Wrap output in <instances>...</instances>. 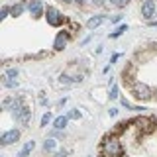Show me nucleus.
I'll use <instances>...</instances> for the list:
<instances>
[{
  "label": "nucleus",
  "mask_w": 157,
  "mask_h": 157,
  "mask_svg": "<svg viewBox=\"0 0 157 157\" xmlns=\"http://www.w3.org/2000/svg\"><path fill=\"white\" fill-rule=\"evenodd\" d=\"M102 155L104 157H122L124 155V147L116 136H108L102 141Z\"/></svg>",
  "instance_id": "f257e3e1"
},
{
  "label": "nucleus",
  "mask_w": 157,
  "mask_h": 157,
  "mask_svg": "<svg viewBox=\"0 0 157 157\" xmlns=\"http://www.w3.org/2000/svg\"><path fill=\"white\" fill-rule=\"evenodd\" d=\"M43 18L47 20V24L51 28H61L63 24H65V16L59 12L57 6H45V16Z\"/></svg>",
  "instance_id": "f03ea898"
},
{
  "label": "nucleus",
  "mask_w": 157,
  "mask_h": 157,
  "mask_svg": "<svg viewBox=\"0 0 157 157\" xmlns=\"http://www.w3.org/2000/svg\"><path fill=\"white\" fill-rule=\"evenodd\" d=\"M132 94L137 100H151L155 94V90H151V86H147L145 82H134L132 85Z\"/></svg>",
  "instance_id": "7ed1b4c3"
},
{
  "label": "nucleus",
  "mask_w": 157,
  "mask_h": 157,
  "mask_svg": "<svg viewBox=\"0 0 157 157\" xmlns=\"http://www.w3.org/2000/svg\"><path fill=\"white\" fill-rule=\"evenodd\" d=\"M140 12H141V18H144L145 22L153 20L155 14H157V2H155V0H144V2H141Z\"/></svg>",
  "instance_id": "20e7f679"
},
{
  "label": "nucleus",
  "mask_w": 157,
  "mask_h": 157,
  "mask_svg": "<svg viewBox=\"0 0 157 157\" xmlns=\"http://www.w3.org/2000/svg\"><path fill=\"white\" fill-rule=\"evenodd\" d=\"M24 2H26L28 12H29V16H32V18H41V16H45V6H43L41 0H24Z\"/></svg>",
  "instance_id": "39448f33"
},
{
  "label": "nucleus",
  "mask_w": 157,
  "mask_h": 157,
  "mask_svg": "<svg viewBox=\"0 0 157 157\" xmlns=\"http://www.w3.org/2000/svg\"><path fill=\"white\" fill-rule=\"evenodd\" d=\"M69 41H71V32H69V29H61V32H57V36H55L53 49H55V51H63Z\"/></svg>",
  "instance_id": "423d86ee"
},
{
  "label": "nucleus",
  "mask_w": 157,
  "mask_h": 157,
  "mask_svg": "<svg viewBox=\"0 0 157 157\" xmlns=\"http://www.w3.org/2000/svg\"><path fill=\"white\" fill-rule=\"evenodd\" d=\"M14 114V118H16V122L22 128H28V124H29V120H32V110H29V106H22L20 110H16V112H12Z\"/></svg>",
  "instance_id": "0eeeda50"
},
{
  "label": "nucleus",
  "mask_w": 157,
  "mask_h": 157,
  "mask_svg": "<svg viewBox=\"0 0 157 157\" xmlns=\"http://www.w3.org/2000/svg\"><path fill=\"white\" fill-rule=\"evenodd\" d=\"M20 140V130H8V132H4L2 137H0V145H12V144H16V141Z\"/></svg>",
  "instance_id": "6e6552de"
},
{
  "label": "nucleus",
  "mask_w": 157,
  "mask_h": 157,
  "mask_svg": "<svg viewBox=\"0 0 157 157\" xmlns=\"http://www.w3.org/2000/svg\"><path fill=\"white\" fill-rule=\"evenodd\" d=\"M104 22H106L104 14H94V16H90V18L86 20V28L88 29H96V28H100Z\"/></svg>",
  "instance_id": "1a4fd4ad"
},
{
  "label": "nucleus",
  "mask_w": 157,
  "mask_h": 157,
  "mask_svg": "<svg viewBox=\"0 0 157 157\" xmlns=\"http://www.w3.org/2000/svg\"><path fill=\"white\" fill-rule=\"evenodd\" d=\"M28 10V6H26V2L24 0H18L16 4H12L10 6V16H14V18H18V16H22L24 12Z\"/></svg>",
  "instance_id": "9d476101"
},
{
  "label": "nucleus",
  "mask_w": 157,
  "mask_h": 157,
  "mask_svg": "<svg viewBox=\"0 0 157 157\" xmlns=\"http://www.w3.org/2000/svg\"><path fill=\"white\" fill-rule=\"evenodd\" d=\"M67 124H69V118L67 116H57L55 120H53L51 128H53V130H65Z\"/></svg>",
  "instance_id": "9b49d317"
},
{
  "label": "nucleus",
  "mask_w": 157,
  "mask_h": 157,
  "mask_svg": "<svg viewBox=\"0 0 157 157\" xmlns=\"http://www.w3.org/2000/svg\"><path fill=\"white\" fill-rule=\"evenodd\" d=\"M33 147H36V141H33V140L26 141V145L22 147V151H20V153H18L16 157H28V155H29V153H32V151H33Z\"/></svg>",
  "instance_id": "f8f14e48"
},
{
  "label": "nucleus",
  "mask_w": 157,
  "mask_h": 157,
  "mask_svg": "<svg viewBox=\"0 0 157 157\" xmlns=\"http://www.w3.org/2000/svg\"><path fill=\"white\" fill-rule=\"evenodd\" d=\"M128 32V24H120L112 33H108V37H112V39H116V37H120V36H124V33Z\"/></svg>",
  "instance_id": "ddd939ff"
},
{
  "label": "nucleus",
  "mask_w": 157,
  "mask_h": 157,
  "mask_svg": "<svg viewBox=\"0 0 157 157\" xmlns=\"http://www.w3.org/2000/svg\"><path fill=\"white\" fill-rule=\"evenodd\" d=\"M57 149V140L55 137H47L43 141V151H55Z\"/></svg>",
  "instance_id": "4468645a"
},
{
  "label": "nucleus",
  "mask_w": 157,
  "mask_h": 157,
  "mask_svg": "<svg viewBox=\"0 0 157 157\" xmlns=\"http://www.w3.org/2000/svg\"><path fill=\"white\" fill-rule=\"evenodd\" d=\"M2 85L6 86V88H18L20 82H18V78H10V77L4 75V77H2Z\"/></svg>",
  "instance_id": "2eb2a0df"
},
{
  "label": "nucleus",
  "mask_w": 157,
  "mask_h": 157,
  "mask_svg": "<svg viewBox=\"0 0 157 157\" xmlns=\"http://www.w3.org/2000/svg\"><path fill=\"white\" fill-rule=\"evenodd\" d=\"M130 2H132V0H108V4H110V6H114V8H118V10L126 8Z\"/></svg>",
  "instance_id": "dca6fc26"
},
{
  "label": "nucleus",
  "mask_w": 157,
  "mask_h": 157,
  "mask_svg": "<svg viewBox=\"0 0 157 157\" xmlns=\"http://www.w3.org/2000/svg\"><path fill=\"white\" fill-rule=\"evenodd\" d=\"M49 124H53V116L49 114V112H45V114L41 116V128H47Z\"/></svg>",
  "instance_id": "f3484780"
},
{
  "label": "nucleus",
  "mask_w": 157,
  "mask_h": 157,
  "mask_svg": "<svg viewBox=\"0 0 157 157\" xmlns=\"http://www.w3.org/2000/svg\"><path fill=\"white\" fill-rule=\"evenodd\" d=\"M110 100H116V98H120V88H118V85H112L110 86Z\"/></svg>",
  "instance_id": "a211bd4d"
},
{
  "label": "nucleus",
  "mask_w": 157,
  "mask_h": 157,
  "mask_svg": "<svg viewBox=\"0 0 157 157\" xmlns=\"http://www.w3.org/2000/svg\"><path fill=\"white\" fill-rule=\"evenodd\" d=\"M67 118H69V120H78V118H81L78 108H75V110H69V112H67Z\"/></svg>",
  "instance_id": "6ab92c4d"
},
{
  "label": "nucleus",
  "mask_w": 157,
  "mask_h": 157,
  "mask_svg": "<svg viewBox=\"0 0 157 157\" xmlns=\"http://www.w3.org/2000/svg\"><path fill=\"white\" fill-rule=\"evenodd\" d=\"M120 104L126 108V110H134V104H132L130 100H126V98H120Z\"/></svg>",
  "instance_id": "aec40b11"
},
{
  "label": "nucleus",
  "mask_w": 157,
  "mask_h": 157,
  "mask_svg": "<svg viewBox=\"0 0 157 157\" xmlns=\"http://www.w3.org/2000/svg\"><path fill=\"white\" fill-rule=\"evenodd\" d=\"M51 137H55V140L65 137V130H55V132H51Z\"/></svg>",
  "instance_id": "412c9836"
},
{
  "label": "nucleus",
  "mask_w": 157,
  "mask_h": 157,
  "mask_svg": "<svg viewBox=\"0 0 157 157\" xmlns=\"http://www.w3.org/2000/svg\"><path fill=\"white\" fill-rule=\"evenodd\" d=\"M90 4H92V6H96V8H102V6H106V4H108V0H90Z\"/></svg>",
  "instance_id": "4be33fe9"
},
{
  "label": "nucleus",
  "mask_w": 157,
  "mask_h": 157,
  "mask_svg": "<svg viewBox=\"0 0 157 157\" xmlns=\"http://www.w3.org/2000/svg\"><path fill=\"white\" fill-rule=\"evenodd\" d=\"M6 77H10V78H18V69H8L6 73H4Z\"/></svg>",
  "instance_id": "5701e85b"
},
{
  "label": "nucleus",
  "mask_w": 157,
  "mask_h": 157,
  "mask_svg": "<svg viewBox=\"0 0 157 157\" xmlns=\"http://www.w3.org/2000/svg\"><path fill=\"white\" fill-rule=\"evenodd\" d=\"M110 18V24H120L122 22V14H114V16H108Z\"/></svg>",
  "instance_id": "b1692460"
},
{
  "label": "nucleus",
  "mask_w": 157,
  "mask_h": 157,
  "mask_svg": "<svg viewBox=\"0 0 157 157\" xmlns=\"http://www.w3.org/2000/svg\"><path fill=\"white\" fill-rule=\"evenodd\" d=\"M8 14H10V6H4L2 10H0V20H4Z\"/></svg>",
  "instance_id": "393cba45"
},
{
  "label": "nucleus",
  "mask_w": 157,
  "mask_h": 157,
  "mask_svg": "<svg viewBox=\"0 0 157 157\" xmlns=\"http://www.w3.org/2000/svg\"><path fill=\"white\" fill-rule=\"evenodd\" d=\"M59 81H61L63 85H73V78H69L67 75H61V78H59Z\"/></svg>",
  "instance_id": "a878e982"
},
{
  "label": "nucleus",
  "mask_w": 157,
  "mask_h": 157,
  "mask_svg": "<svg viewBox=\"0 0 157 157\" xmlns=\"http://www.w3.org/2000/svg\"><path fill=\"white\" fill-rule=\"evenodd\" d=\"M108 114H110V116H118V108H110V110H108Z\"/></svg>",
  "instance_id": "bb28decb"
},
{
  "label": "nucleus",
  "mask_w": 157,
  "mask_h": 157,
  "mask_svg": "<svg viewBox=\"0 0 157 157\" xmlns=\"http://www.w3.org/2000/svg\"><path fill=\"white\" fill-rule=\"evenodd\" d=\"M118 59H120V53H116V55H112V59H110V65H112V63H116Z\"/></svg>",
  "instance_id": "cd10ccee"
},
{
  "label": "nucleus",
  "mask_w": 157,
  "mask_h": 157,
  "mask_svg": "<svg viewBox=\"0 0 157 157\" xmlns=\"http://www.w3.org/2000/svg\"><path fill=\"white\" fill-rule=\"evenodd\" d=\"M86 2H88V0H75V4H77V6H85Z\"/></svg>",
  "instance_id": "c85d7f7f"
},
{
  "label": "nucleus",
  "mask_w": 157,
  "mask_h": 157,
  "mask_svg": "<svg viewBox=\"0 0 157 157\" xmlns=\"http://www.w3.org/2000/svg\"><path fill=\"white\" fill-rule=\"evenodd\" d=\"M65 155H67L65 149H63V151H57V153H55V157H65Z\"/></svg>",
  "instance_id": "c756f323"
},
{
  "label": "nucleus",
  "mask_w": 157,
  "mask_h": 157,
  "mask_svg": "<svg viewBox=\"0 0 157 157\" xmlns=\"http://www.w3.org/2000/svg\"><path fill=\"white\" fill-rule=\"evenodd\" d=\"M147 24H149L151 28H157V20H149V22H147Z\"/></svg>",
  "instance_id": "7c9ffc66"
},
{
  "label": "nucleus",
  "mask_w": 157,
  "mask_h": 157,
  "mask_svg": "<svg viewBox=\"0 0 157 157\" xmlns=\"http://www.w3.org/2000/svg\"><path fill=\"white\" fill-rule=\"evenodd\" d=\"M61 4H75V0H59Z\"/></svg>",
  "instance_id": "2f4dec72"
},
{
  "label": "nucleus",
  "mask_w": 157,
  "mask_h": 157,
  "mask_svg": "<svg viewBox=\"0 0 157 157\" xmlns=\"http://www.w3.org/2000/svg\"><path fill=\"white\" fill-rule=\"evenodd\" d=\"M155 98H157V90H155Z\"/></svg>",
  "instance_id": "473e14b6"
}]
</instances>
